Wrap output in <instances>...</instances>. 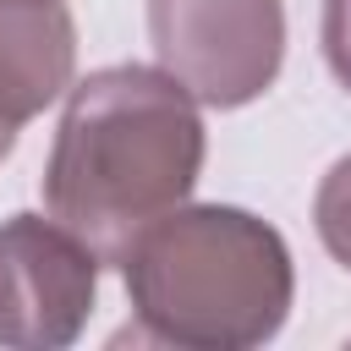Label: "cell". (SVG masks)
I'll return each mask as SVG.
<instances>
[{
  "label": "cell",
  "instance_id": "6da1fadb",
  "mask_svg": "<svg viewBox=\"0 0 351 351\" xmlns=\"http://www.w3.org/2000/svg\"><path fill=\"white\" fill-rule=\"evenodd\" d=\"M203 170V115L165 66H104L66 99L44 208L104 263H121L148 225L176 214Z\"/></svg>",
  "mask_w": 351,
  "mask_h": 351
},
{
  "label": "cell",
  "instance_id": "7a4b0ae2",
  "mask_svg": "<svg viewBox=\"0 0 351 351\" xmlns=\"http://www.w3.org/2000/svg\"><path fill=\"white\" fill-rule=\"evenodd\" d=\"M137 340L192 351H247L280 335L291 313V247L247 208H176L121 258Z\"/></svg>",
  "mask_w": 351,
  "mask_h": 351
},
{
  "label": "cell",
  "instance_id": "3957f363",
  "mask_svg": "<svg viewBox=\"0 0 351 351\" xmlns=\"http://www.w3.org/2000/svg\"><path fill=\"white\" fill-rule=\"evenodd\" d=\"M159 66L208 110H241L274 88L285 60L280 0H148Z\"/></svg>",
  "mask_w": 351,
  "mask_h": 351
},
{
  "label": "cell",
  "instance_id": "277c9868",
  "mask_svg": "<svg viewBox=\"0 0 351 351\" xmlns=\"http://www.w3.org/2000/svg\"><path fill=\"white\" fill-rule=\"evenodd\" d=\"M99 252L55 214H11L0 225V346L60 351L82 335L99 296Z\"/></svg>",
  "mask_w": 351,
  "mask_h": 351
},
{
  "label": "cell",
  "instance_id": "5b68a950",
  "mask_svg": "<svg viewBox=\"0 0 351 351\" xmlns=\"http://www.w3.org/2000/svg\"><path fill=\"white\" fill-rule=\"evenodd\" d=\"M77 71V22L66 0H0V121L49 110Z\"/></svg>",
  "mask_w": 351,
  "mask_h": 351
},
{
  "label": "cell",
  "instance_id": "8992f818",
  "mask_svg": "<svg viewBox=\"0 0 351 351\" xmlns=\"http://www.w3.org/2000/svg\"><path fill=\"white\" fill-rule=\"evenodd\" d=\"M313 225H318V241L329 247V258L351 269V154H346V159H335V165H329V176L318 181Z\"/></svg>",
  "mask_w": 351,
  "mask_h": 351
},
{
  "label": "cell",
  "instance_id": "52a82bcc",
  "mask_svg": "<svg viewBox=\"0 0 351 351\" xmlns=\"http://www.w3.org/2000/svg\"><path fill=\"white\" fill-rule=\"evenodd\" d=\"M324 55H329V71L351 88V0L324 5Z\"/></svg>",
  "mask_w": 351,
  "mask_h": 351
},
{
  "label": "cell",
  "instance_id": "ba28073f",
  "mask_svg": "<svg viewBox=\"0 0 351 351\" xmlns=\"http://www.w3.org/2000/svg\"><path fill=\"white\" fill-rule=\"evenodd\" d=\"M11 143H16V126H11V121H0V159L11 154Z\"/></svg>",
  "mask_w": 351,
  "mask_h": 351
}]
</instances>
